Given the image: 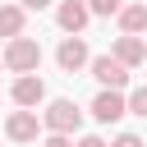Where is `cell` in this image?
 Listing matches in <instances>:
<instances>
[{
    "instance_id": "obj_10",
    "label": "cell",
    "mask_w": 147,
    "mask_h": 147,
    "mask_svg": "<svg viewBox=\"0 0 147 147\" xmlns=\"http://www.w3.org/2000/svg\"><path fill=\"white\" fill-rule=\"evenodd\" d=\"M115 18H119L124 32H142V28H147V5H124Z\"/></svg>"
},
{
    "instance_id": "obj_18",
    "label": "cell",
    "mask_w": 147,
    "mask_h": 147,
    "mask_svg": "<svg viewBox=\"0 0 147 147\" xmlns=\"http://www.w3.org/2000/svg\"><path fill=\"white\" fill-rule=\"evenodd\" d=\"M0 64H5V55H0Z\"/></svg>"
},
{
    "instance_id": "obj_17",
    "label": "cell",
    "mask_w": 147,
    "mask_h": 147,
    "mask_svg": "<svg viewBox=\"0 0 147 147\" xmlns=\"http://www.w3.org/2000/svg\"><path fill=\"white\" fill-rule=\"evenodd\" d=\"M78 147H106V142H101V138H83Z\"/></svg>"
},
{
    "instance_id": "obj_14",
    "label": "cell",
    "mask_w": 147,
    "mask_h": 147,
    "mask_svg": "<svg viewBox=\"0 0 147 147\" xmlns=\"http://www.w3.org/2000/svg\"><path fill=\"white\" fill-rule=\"evenodd\" d=\"M110 147H142V138H138V133H119Z\"/></svg>"
},
{
    "instance_id": "obj_3",
    "label": "cell",
    "mask_w": 147,
    "mask_h": 147,
    "mask_svg": "<svg viewBox=\"0 0 147 147\" xmlns=\"http://www.w3.org/2000/svg\"><path fill=\"white\" fill-rule=\"evenodd\" d=\"M92 78H96L101 87H124V83H129V64H124L119 55H96V60H92Z\"/></svg>"
},
{
    "instance_id": "obj_16",
    "label": "cell",
    "mask_w": 147,
    "mask_h": 147,
    "mask_svg": "<svg viewBox=\"0 0 147 147\" xmlns=\"http://www.w3.org/2000/svg\"><path fill=\"white\" fill-rule=\"evenodd\" d=\"M51 0H23V9H46Z\"/></svg>"
},
{
    "instance_id": "obj_13",
    "label": "cell",
    "mask_w": 147,
    "mask_h": 147,
    "mask_svg": "<svg viewBox=\"0 0 147 147\" xmlns=\"http://www.w3.org/2000/svg\"><path fill=\"white\" fill-rule=\"evenodd\" d=\"M87 9H92V14H101V18H110V14H119V9H124V0H87Z\"/></svg>"
},
{
    "instance_id": "obj_8",
    "label": "cell",
    "mask_w": 147,
    "mask_h": 147,
    "mask_svg": "<svg viewBox=\"0 0 147 147\" xmlns=\"http://www.w3.org/2000/svg\"><path fill=\"white\" fill-rule=\"evenodd\" d=\"M41 96H46V83H41L37 74H23V78L14 83V101H18V106L32 110V106H41Z\"/></svg>"
},
{
    "instance_id": "obj_7",
    "label": "cell",
    "mask_w": 147,
    "mask_h": 147,
    "mask_svg": "<svg viewBox=\"0 0 147 147\" xmlns=\"http://www.w3.org/2000/svg\"><path fill=\"white\" fill-rule=\"evenodd\" d=\"M5 133H9L14 142H32V138H37V115H32L28 106H23V110H14V115L5 119Z\"/></svg>"
},
{
    "instance_id": "obj_2",
    "label": "cell",
    "mask_w": 147,
    "mask_h": 147,
    "mask_svg": "<svg viewBox=\"0 0 147 147\" xmlns=\"http://www.w3.org/2000/svg\"><path fill=\"white\" fill-rule=\"evenodd\" d=\"M78 124H83V110H78L69 96H60V101L46 106V129H51V133H74Z\"/></svg>"
},
{
    "instance_id": "obj_5",
    "label": "cell",
    "mask_w": 147,
    "mask_h": 147,
    "mask_svg": "<svg viewBox=\"0 0 147 147\" xmlns=\"http://www.w3.org/2000/svg\"><path fill=\"white\" fill-rule=\"evenodd\" d=\"M55 60H60V69L64 74H78L83 64H87V46H83V37L74 32V37H64L60 41V51H55Z\"/></svg>"
},
{
    "instance_id": "obj_11",
    "label": "cell",
    "mask_w": 147,
    "mask_h": 147,
    "mask_svg": "<svg viewBox=\"0 0 147 147\" xmlns=\"http://www.w3.org/2000/svg\"><path fill=\"white\" fill-rule=\"evenodd\" d=\"M0 37H23V9L18 5H0Z\"/></svg>"
},
{
    "instance_id": "obj_12",
    "label": "cell",
    "mask_w": 147,
    "mask_h": 147,
    "mask_svg": "<svg viewBox=\"0 0 147 147\" xmlns=\"http://www.w3.org/2000/svg\"><path fill=\"white\" fill-rule=\"evenodd\" d=\"M129 110H133L138 119H147V87H133V92H129Z\"/></svg>"
},
{
    "instance_id": "obj_1",
    "label": "cell",
    "mask_w": 147,
    "mask_h": 147,
    "mask_svg": "<svg viewBox=\"0 0 147 147\" xmlns=\"http://www.w3.org/2000/svg\"><path fill=\"white\" fill-rule=\"evenodd\" d=\"M37 64H41V46H37L32 37H9V46H5V69H14V74H37Z\"/></svg>"
},
{
    "instance_id": "obj_15",
    "label": "cell",
    "mask_w": 147,
    "mask_h": 147,
    "mask_svg": "<svg viewBox=\"0 0 147 147\" xmlns=\"http://www.w3.org/2000/svg\"><path fill=\"white\" fill-rule=\"evenodd\" d=\"M41 147H69V138H64V133H51V138H46Z\"/></svg>"
},
{
    "instance_id": "obj_4",
    "label": "cell",
    "mask_w": 147,
    "mask_h": 147,
    "mask_svg": "<svg viewBox=\"0 0 147 147\" xmlns=\"http://www.w3.org/2000/svg\"><path fill=\"white\" fill-rule=\"evenodd\" d=\"M124 110H129V101L119 96V87H101V92H96V101H92V115H96L101 124H115Z\"/></svg>"
},
{
    "instance_id": "obj_6",
    "label": "cell",
    "mask_w": 147,
    "mask_h": 147,
    "mask_svg": "<svg viewBox=\"0 0 147 147\" xmlns=\"http://www.w3.org/2000/svg\"><path fill=\"white\" fill-rule=\"evenodd\" d=\"M87 18H92V9H87L83 0H64V5L55 9V23H60L64 32H83V28H87Z\"/></svg>"
},
{
    "instance_id": "obj_9",
    "label": "cell",
    "mask_w": 147,
    "mask_h": 147,
    "mask_svg": "<svg viewBox=\"0 0 147 147\" xmlns=\"http://www.w3.org/2000/svg\"><path fill=\"white\" fill-rule=\"evenodd\" d=\"M115 55H119L124 64H142V60H147V46L138 41V32H124V37L115 41Z\"/></svg>"
}]
</instances>
